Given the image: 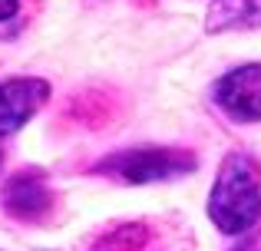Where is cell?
Instances as JSON below:
<instances>
[{
	"mask_svg": "<svg viewBox=\"0 0 261 251\" xmlns=\"http://www.w3.org/2000/svg\"><path fill=\"white\" fill-rule=\"evenodd\" d=\"M208 218L222 235H245L261 218V165L248 152H228L208 192Z\"/></svg>",
	"mask_w": 261,
	"mask_h": 251,
	"instance_id": "cell-1",
	"label": "cell"
},
{
	"mask_svg": "<svg viewBox=\"0 0 261 251\" xmlns=\"http://www.w3.org/2000/svg\"><path fill=\"white\" fill-rule=\"evenodd\" d=\"M198 159L189 149H169V146H146V149H126V152L106 155L96 165L99 175L122 182V185H152L169 182L195 172Z\"/></svg>",
	"mask_w": 261,
	"mask_h": 251,
	"instance_id": "cell-2",
	"label": "cell"
},
{
	"mask_svg": "<svg viewBox=\"0 0 261 251\" xmlns=\"http://www.w3.org/2000/svg\"><path fill=\"white\" fill-rule=\"evenodd\" d=\"M215 106L235 123H261V63H242L212 83Z\"/></svg>",
	"mask_w": 261,
	"mask_h": 251,
	"instance_id": "cell-3",
	"label": "cell"
},
{
	"mask_svg": "<svg viewBox=\"0 0 261 251\" xmlns=\"http://www.w3.org/2000/svg\"><path fill=\"white\" fill-rule=\"evenodd\" d=\"M50 99V83L40 76L0 79V139L20 132Z\"/></svg>",
	"mask_w": 261,
	"mask_h": 251,
	"instance_id": "cell-4",
	"label": "cell"
},
{
	"mask_svg": "<svg viewBox=\"0 0 261 251\" xmlns=\"http://www.w3.org/2000/svg\"><path fill=\"white\" fill-rule=\"evenodd\" d=\"M0 205L10 218L17 221H37L50 215L53 208V188L43 182V172L30 169V172H17L0 192Z\"/></svg>",
	"mask_w": 261,
	"mask_h": 251,
	"instance_id": "cell-5",
	"label": "cell"
},
{
	"mask_svg": "<svg viewBox=\"0 0 261 251\" xmlns=\"http://www.w3.org/2000/svg\"><path fill=\"white\" fill-rule=\"evenodd\" d=\"M208 33H231V30H261V0H212Z\"/></svg>",
	"mask_w": 261,
	"mask_h": 251,
	"instance_id": "cell-6",
	"label": "cell"
},
{
	"mask_svg": "<svg viewBox=\"0 0 261 251\" xmlns=\"http://www.w3.org/2000/svg\"><path fill=\"white\" fill-rule=\"evenodd\" d=\"M142 235H146L142 225H122V228H116L102 245H96V251H136V241H139Z\"/></svg>",
	"mask_w": 261,
	"mask_h": 251,
	"instance_id": "cell-7",
	"label": "cell"
},
{
	"mask_svg": "<svg viewBox=\"0 0 261 251\" xmlns=\"http://www.w3.org/2000/svg\"><path fill=\"white\" fill-rule=\"evenodd\" d=\"M20 7H23V0H0V20H10L20 13Z\"/></svg>",
	"mask_w": 261,
	"mask_h": 251,
	"instance_id": "cell-8",
	"label": "cell"
},
{
	"mask_svg": "<svg viewBox=\"0 0 261 251\" xmlns=\"http://www.w3.org/2000/svg\"><path fill=\"white\" fill-rule=\"evenodd\" d=\"M0 165H4V152H0Z\"/></svg>",
	"mask_w": 261,
	"mask_h": 251,
	"instance_id": "cell-9",
	"label": "cell"
}]
</instances>
